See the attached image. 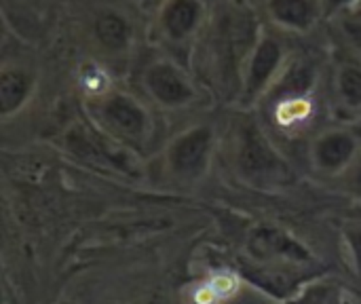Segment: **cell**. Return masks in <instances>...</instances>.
Instances as JSON below:
<instances>
[{"instance_id": "1", "label": "cell", "mask_w": 361, "mask_h": 304, "mask_svg": "<svg viewBox=\"0 0 361 304\" xmlns=\"http://www.w3.org/2000/svg\"><path fill=\"white\" fill-rule=\"evenodd\" d=\"M68 21L91 61L108 70L129 66L150 42V13L140 0H72Z\"/></svg>"}, {"instance_id": "2", "label": "cell", "mask_w": 361, "mask_h": 304, "mask_svg": "<svg viewBox=\"0 0 361 304\" xmlns=\"http://www.w3.org/2000/svg\"><path fill=\"white\" fill-rule=\"evenodd\" d=\"M262 19L247 0H216L203 36L199 38L190 61H199V80L207 87L231 91L235 104L243 66L260 36Z\"/></svg>"}, {"instance_id": "3", "label": "cell", "mask_w": 361, "mask_h": 304, "mask_svg": "<svg viewBox=\"0 0 361 304\" xmlns=\"http://www.w3.org/2000/svg\"><path fill=\"white\" fill-rule=\"evenodd\" d=\"M85 112L102 135L131 152H146L157 140V110L142 93L112 85L99 95L85 97Z\"/></svg>"}, {"instance_id": "4", "label": "cell", "mask_w": 361, "mask_h": 304, "mask_svg": "<svg viewBox=\"0 0 361 304\" xmlns=\"http://www.w3.org/2000/svg\"><path fill=\"white\" fill-rule=\"evenodd\" d=\"M137 89L159 112L182 114L203 106L207 89L195 74V70L165 53H152L137 70Z\"/></svg>"}, {"instance_id": "5", "label": "cell", "mask_w": 361, "mask_h": 304, "mask_svg": "<svg viewBox=\"0 0 361 304\" xmlns=\"http://www.w3.org/2000/svg\"><path fill=\"white\" fill-rule=\"evenodd\" d=\"M222 135L214 121L201 118L178 129L161 150V169L178 186L201 184L220 152Z\"/></svg>"}, {"instance_id": "6", "label": "cell", "mask_w": 361, "mask_h": 304, "mask_svg": "<svg viewBox=\"0 0 361 304\" xmlns=\"http://www.w3.org/2000/svg\"><path fill=\"white\" fill-rule=\"evenodd\" d=\"M294 38L283 36L262 23L260 36L243 66L235 106L243 112L258 110L296 53Z\"/></svg>"}, {"instance_id": "7", "label": "cell", "mask_w": 361, "mask_h": 304, "mask_svg": "<svg viewBox=\"0 0 361 304\" xmlns=\"http://www.w3.org/2000/svg\"><path fill=\"white\" fill-rule=\"evenodd\" d=\"M212 8V0H159L150 11V42L157 51L188 63L207 28Z\"/></svg>"}, {"instance_id": "8", "label": "cell", "mask_w": 361, "mask_h": 304, "mask_svg": "<svg viewBox=\"0 0 361 304\" xmlns=\"http://www.w3.org/2000/svg\"><path fill=\"white\" fill-rule=\"evenodd\" d=\"M361 157V121H336L317 127L307 142L309 167L326 178L338 180Z\"/></svg>"}, {"instance_id": "9", "label": "cell", "mask_w": 361, "mask_h": 304, "mask_svg": "<svg viewBox=\"0 0 361 304\" xmlns=\"http://www.w3.org/2000/svg\"><path fill=\"white\" fill-rule=\"evenodd\" d=\"M233 159L235 167L252 180L277 178L283 174L286 165L277 148L256 123L243 121L233 131Z\"/></svg>"}, {"instance_id": "10", "label": "cell", "mask_w": 361, "mask_h": 304, "mask_svg": "<svg viewBox=\"0 0 361 304\" xmlns=\"http://www.w3.org/2000/svg\"><path fill=\"white\" fill-rule=\"evenodd\" d=\"M254 6L264 25L294 40L326 28L319 0H254Z\"/></svg>"}, {"instance_id": "11", "label": "cell", "mask_w": 361, "mask_h": 304, "mask_svg": "<svg viewBox=\"0 0 361 304\" xmlns=\"http://www.w3.org/2000/svg\"><path fill=\"white\" fill-rule=\"evenodd\" d=\"M38 66L23 55H4L0 66V114L8 123L19 116L36 95Z\"/></svg>"}, {"instance_id": "12", "label": "cell", "mask_w": 361, "mask_h": 304, "mask_svg": "<svg viewBox=\"0 0 361 304\" xmlns=\"http://www.w3.org/2000/svg\"><path fill=\"white\" fill-rule=\"evenodd\" d=\"M328 95L341 121H361V61L341 53L330 61Z\"/></svg>"}, {"instance_id": "13", "label": "cell", "mask_w": 361, "mask_h": 304, "mask_svg": "<svg viewBox=\"0 0 361 304\" xmlns=\"http://www.w3.org/2000/svg\"><path fill=\"white\" fill-rule=\"evenodd\" d=\"M267 112L271 127L288 138L305 135L319 116V93H305V95H286L271 99L262 106Z\"/></svg>"}, {"instance_id": "14", "label": "cell", "mask_w": 361, "mask_h": 304, "mask_svg": "<svg viewBox=\"0 0 361 304\" xmlns=\"http://www.w3.org/2000/svg\"><path fill=\"white\" fill-rule=\"evenodd\" d=\"M326 30L334 38V44L341 53L351 55L361 61V13L351 11L338 15L336 19L326 23Z\"/></svg>"}, {"instance_id": "15", "label": "cell", "mask_w": 361, "mask_h": 304, "mask_svg": "<svg viewBox=\"0 0 361 304\" xmlns=\"http://www.w3.org/2000/svg\"><path fill=\"white\" fill-rule=\"evenodd\" d=\"M336 182H338V186H341L349 197H353L355 201H360L361 203V157L349 167V171H347L345 176H341Z\"/></svg>"}, {"instance_id": "16", "label": "cell", "mask_w": 361, "mask_h": 304, "mask_svg": "<svg viewBox=\"0 0 361 304\" xmlns=\"http://www.w3.org/2000/svg\"><path fill=\"white\" fill-rule=\"evenodd\" d=\"M319 2H322V11H324V19L328 23V21L336 19L338 15L355 11L361 0H319Z\"/></svg>"}, {"instance_id": "17", "label": "cell", "mask_w": 361, "mask_h": 304, "mask_svg": "<svg viewBox=\"0 0 361 304\" xmlns=\"http://www.w3.org/2000/svg\"><path fill=\"white\" fill-rule=\"evenodd\" d=\"M4 2V13L8 15L11 11H15L17 13V8H23L25 4H27V0H2Z\"/></svg>"}, {"instance_id": "18", "label": "cell", "mask_w": 361, "mask_h": 304, "mask_svg": "<svg viewBox=\"0 0 361 304\" xmlns=\"http://www.w3.org/2000/svg\"><path fill=\"white\" fill-rule=\"evenodd\" d=\"M355 11H360V13H361V2H360V4H357V8H355Z\"/></svg>"}]
</instances>
